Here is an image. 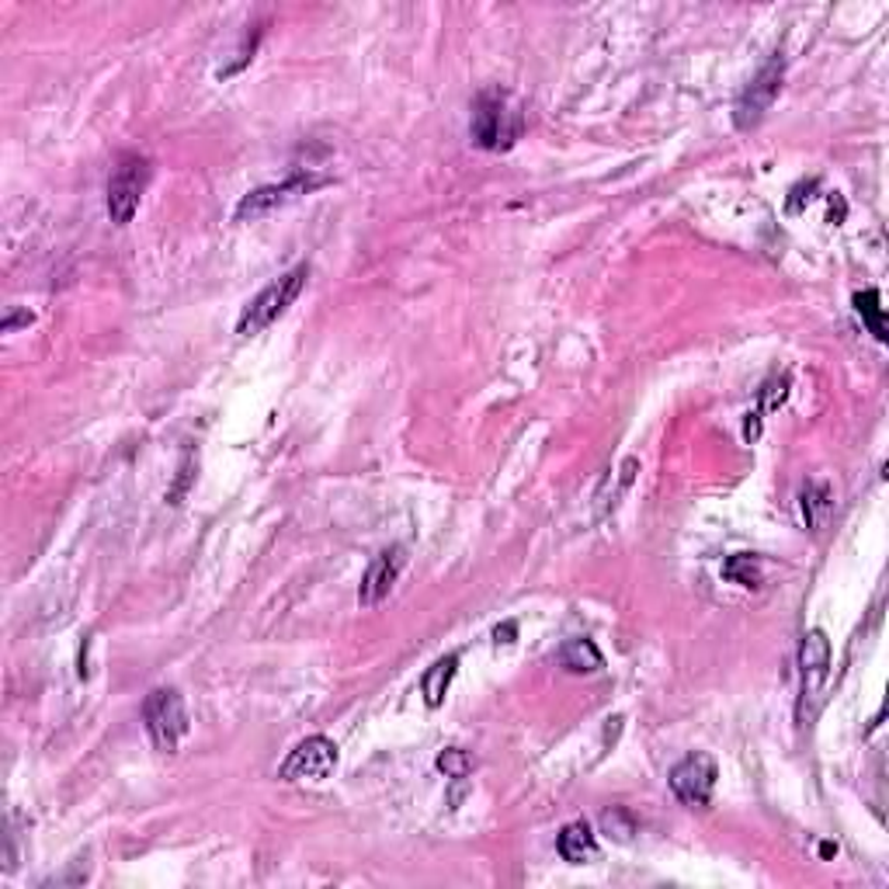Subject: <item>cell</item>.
Returning <instances> with one entry per match:
<instances>
[{
  "label": "cell",
  "mask_w": 889,
  "mask_h": 889,
  "mask_svg": "<svg viewBox=\"0 0 889 889\" xmlns=\"http://www.w3.org/2000/svg\"><path fill=\"white\" fill-rule=\"evenodd\" d=\"M722 577H727L730 584H740V587H757L762 584V563H757V556L736 552L722 563Z\"/></svg>",
  "instance_id": "obj_15"
},
{
  "label": "cell",
  "mask_w": 889,
  "mask_h": 889,
  "mask_svg": "<svg viewBox=\"0 0 889 889\" xmlns=\"http://www.w3.org/2000/svg\"><path fill=\"white\" fill-rule=\"evenodd\" d=\"M306 278H309V265H295L282 278H275V282L257 292L247 303V309L240 313L236 333H261L265 327H271L295 300H300V292L306 289Z\"/></svg>",
  "instance_id": "obj_2"
},
{
  "label": "cell",
  "mask_w": 889,
  "mask_h": 889,
  "mask_svg": "<svg viewBox=\"0 0 889 889\" xmlns=\"http://www.w3.org/2000/svg\"><path fill=\"white\" fill-rule=\"evenodd\" d=\"M438 771H444L449 778H466L473 771V757L466 751H459V747H449V751L438 754Z\"/></svg>",
  "instance_id": "obj_17"
},
{
  "label": "cell",
  "mask_w": 889,
  "mask_h": 889,
  "mask_svg": "<svg viewBox=\"0 0 889 889\" xmlns=\"http://www.w3.org/2000/svg\"><path fill=\"white\" fill-rule=\"evenodd\" d=\"M333 768H338V744L327 736H306L289 751L278 778L282 782H324Z\"/></svg>",
  "instance_id": "obj_5"
},
{
  "label": "cell",
  "mask_w": 889,
  "mask_h": 889,
  "mask_svg": "<svg viewBox=\"0 0 889 889\" xmlns=\"http://www.w3.org/2000/svg\"><path fill=\"white\" fill-rule=\"evenodd\" d=\"M192 462H195V455L192 452H184V462H181V476H178V484H174V490L167 494V504H181V497L188 494V484H192Z\"/></svg>",
  "instance_id": "obj_18"
},
{
  "label": "cell",
  "mask_w": 889,
  "mask_h": 889,
  "mask_svg": "<svg viewBox=\"0 0 889 889\" xmlns=\"http://www.w3.org/2000/svg\"><path fill=\"white\" fill-rule=\"evenodd\" d=\"M671 789L684 806H706L716 789V762L709 754H689L671 771Z\"/></svg>",
  "instance_id": "obj_8"
},
{
  "label": "cell",
  "mask_w": 889,
  "mask_h": 889,
  "mask_svg": "<svg viewBox=\"0 0 889 889\" xmlns=\"http://www.w3.org/2000/svg\"><path fill=\"white\" fill-rule=\"evenodd\" d=\"M455 667H459V657L449 654V657H441L438 663H431V667H428V674H424L421 692H424V702H428L431 709H438L441 702H444V695H449L452 678H455Z\"/></svg>",
  "instance_id": "obj_13"
},
{
  "label": "cell",
  "mask_w": 889,
  "mask_h": 889,
  "mask_svg": "<svg viewBox=\"0 0 889 889\" xmlns=\"http://www.w3.org/2000/svg\"><path fill=\"white\" fill-rule=\"evenodd\" d=\"M154 178V167L150 160H143L136 154H129L119 160L115 174L108 181V216L115 227H125V222H133L136 209H139V198L146 192V184Z\"/></svg>",
  "instance_id": "obj_4"
},
{
  "label": "cell",
  "mask_w": 889,
  "mask_h": 889,
  "mask_svg": "<svg viewBox=\"0 0 889 889\" xmlns=\"http://www.w3.org/2000/svg\"><path fill=\"white\" fill-rule=\"evenodd\" d=\"M782 73H786V63L782 60H771L768 66H762V73L744 87V95L736 98L733 105V122L736 129H754L762 125V119L771 111L778 90H782Z\"/></svg>",
  "instance_id": "obj_6"
},
{
  "label": "cell",
  "mask_w": 889,
  "mask_h": 889,
  "mask_svg": "<svg viewBox=\"0 0 889 889\" xmlns=\"http://www.w3.org/2000/svg\"><path fill=\"white\" fill-rule=\"evenodd\" d=\"M511 636H514V622H508L504 629H497V643H511Z\"/></svg>",
  "instance_id": "obj_20"
},
{
  "label": "cell",
  "mask_w": 889,
  "mask_h": 889,
  "mask_svg": "<svg viewBox=\"0 0 889 889\" xmlns=\"http://www.w3.org/2000/svg\"><path fill=\"white\" fill-rule=\"evenodd\" d=\"M800 508H803V522L813 532H820L830 522V514H833V494H830V487L827 484H806L803 494H800Z\"/></svg>",
  "instance_id": "obj_12"
},
{
  "label": "cell",
  "mask_w": 889,
  "mask_h": 889,
  "mask_svg": "<svg viewBox=\"0 0 889 889\" xmlns=\"http://www.w3.org/2000/svg\"><path fill=\"white\" fill-rule=\"evenodd\" d=\"M143 722L160 754H174L188 733V709L178 689H157L143 702Z\"/></svg>",
  "instance_id": "obj_3"
},
{
  "label": "cell",
  "mask_w": 889,
  "mask_h": 889,
  "mask_svg": "<svg viewBox=\"0 0 889 889\" xmlns=\"http://www.w3.org/2000/svg\"><path fill=\"white\" fill-rule=\"evenodd\" d=\"M473 143L484 146V150H508L525 133V115L517 101L508 90L490 87L476 98L473 105V122H470Z\"/></svg>",
  "instance_id": "obj_1"
},
{
  "label": "cell",
  "mask_w": 889,
  "mask_h": 889,
  "mask_svg": "<svg viewBox=\"0 0 889 889\" xmlns=\"http://www.w3.org/2000/svg\"><path fill=\"white\" fill-rule=\"evenodd\" d=\"M560 663L573 674H590V671H598L605 660H601L598 646L590 640H570V643H563V650H560Z\"/></svg>",
  "instance_id": "obj_14"
},
{
  "label": "cell",
  "mask_w": 889,
  "mask_h": 889,
  "mask_svg": "<svg viewBox=\"0 0 889 889\" xmlns=\"http://www.w3.org/2000/svg\"><path fill=\"white\" fill-rule=\"evenodd\" d=\"M556 848H560V855L570 865H584V862H595L598 858V838H595V830H590L584 820L567 824L563 833H560V841H556Z\"/></svg>",
  "instance_id": "obj_11"
},
{
  "label": "cell",
  "mask_w": 889,
  "mask_h": 889,
  "mask_svg": "<svg viewBox=\"0 0 889 889\" xmlns=\"http://www.w3.org/2000/svg\"><path fill=\"white\" fill-rule=\"evenodd\" d=\"M800 667H803V695H817L827 681V667H830V643L820 629H809L803 636L800 646Z\"/></svg>",
  "instance_id": "obj_10"
},
{
  "label": "cell",
  "mask_w": 889,
  "mask_h": 889,
  "mask_svg": "<svg viewBox=\"0 0 889 889\" xmlns=\"http://www.w3.org/2000/svg\"><path fill=\"white\" fill-rule=\"evenodd\" d=\"M406 563V556L403 549H386L379 552L373 563H368L365 570V577H362V587H358V605L362 608H376L389 590H393L397 577H400V570Z\"/></svg>",
  "instance_id": "obj_9"
},
{
  "label": "cell",
  "mask_w": 889,
  "mask_h": 889,
  "mask_svg": "<svg viewBox=\"0 0 889 889\" xmlns=\"http://www.w3.org/2000/svg\"><path fill=\"white\" fill-rule=\"evenodd\" d=\"M17 324H32V313H17V317H8L4 320V333H11Z\"/></svg>",
  "instance_id": "obj_19"
},
{
  "label": "cell",
  "mask_w": 889,
  "mask_h": 889,
  "mask_svg": "<svg viewBox=\"0 0 889 889\" xmlns=\"http://www.w3.org/2000/svg\"><path fill=\"white\" fill-rule=\"evenodd\" d=\"M855 309L858 317L865 320V327L873 330L876 341H886V320H882V306H879V289H865L855 295Z\"/></svg>",
  "instance_id": "obj_16"
},
{
  "label": "cell",
  "mask_w": 889,
  "mask_h": 889,
  "mask_svg": "<svg viewBox=\"0 0 889 889\" xmlns=\"http://www.w3.org/2000/svg\"><path fill=\"white\" fill-rule=\"evenodd\" d=\"M320 184H327L324 174L300 171V174L285 178L282 184H265V188H254L251 195L240 198L236 219H257V216H265V212H271V209H282V206H289V202L300 198V195L317 192Z\"/></svg>",
  "instance_id": "obj_7"
}]
</instances>
